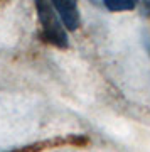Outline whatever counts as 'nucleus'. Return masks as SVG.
Listing matches in <instances>:
<instances>
[{
  "instance_id": "nucleus-1",
  "label": "nucleus",
  "mask_w": 150,
  "mask_h": 152,
  "mask_svg": "<svg viewBox=\"0 0 150 152\" xmlns=\"http://www.w3.org/2000/svg\"><path fill=\"white\" fill-rule=\"evenodd\" d=\"M39 22L42 26V37L56 48H68V34L52 5V0H36Z\"/></svg>"
},
{
  "instance_id": "nucleus-2",
  "label": "nucleus",
  "mask_w": 150,
  "mask_h": 152,
  "mask_svg": "<svg viewBox=\"0 0 150 152\" xmlns=\"http://www.w3.org/2000/svg\"><path fill=\"white\" fill-rule=\"evenodd\" d=\"M52 5L58 12L64 29L76 31L79 27V12H78L74 0H52Z\"/></svg>"
},
{
  "instance_id": "nucleus-3",
  "label": "nucleus",
  "mask_w": 150,
  "mask_h": 152,
  "mask_svg": "<svg viewBox=\"0 0 150 152\" xmlns=\"http://www.w3.org/2000/svg\"><path fill=\"white\" fill-rule=\"evenodd\" d=\"M110 12H125L135 7V0H103Z\"/></svg>"
},
{
  "instance_id": "nucleus-4",
  "label": "nucleus",
  "mask_w": 150,
  "mask_h": 152,
  "mask_svg": "<svg viewBox=\"0 0 150 152\" xmlns=\"http://www.w3.org/2000/svg\"><path fill=\"white\" fill-rule=\"evenodd\" d=\"M145 46L149 49V54H150V37H145Z\"/></svg>"
}]
</instances>
